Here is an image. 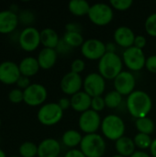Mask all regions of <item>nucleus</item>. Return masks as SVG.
Instances as JSON below:
<instances>
[{
    "label": "nucleus",
    "instance_id": "27",
    "mask_svg": "<svg viewBox=\"0 0 156 157\" xmlns=\"http://www.w3.org/2000/svg\"><path fill=\"white\" fill-rule=\"evenodd\" d=\"M18 154L20 157L38 156V145L33 142L26 141L19 145Z\"/></svg>",
    "mask_w": 156,
    "mask_h": 157
},
{
    "label": "nucleus",
    "instance_id": "50",
    "mask_svg": "<svg viewBox=\"0 0 156 157\" xmlns=\"http://www.w3.org/2000/svg\"><path fill=\"white\" fill-rule=\"evenodd\" d=\"M1 125H2V121H1V118H0V128H1Z\"/></svg>",
    "mask_w": 156,
    "mask_h": 157
},
{
    "label": "nucleus",
    "instance_id": "48",
    "mask_svg": "<svg viewBox=\"0 0 156 157\" xmlns=\"http://www.w3.org/2000/svg\"><path fill=\"white\" fill-rule=\"evenodd\" d=\"M112 157H124V156H122V155H114V156H112Z\"/></svg>",
    "mask_w": 156,
    "mask_h": 157
},
{
    "label": "nucleus",
    "instance_id": "22",
    "mask_svg": "<svg viewBox=\"0 0 156 157\" xmlns=\"http://www.w3.org/2000/svg\"><path fill=\"white\" fill-rule=\"evenodd\" d=\"M115 147L118 154L124 157H131L136 152V146L133 142V139L126 136H123L120 138L118 141H116Z\"/></svg>",
    "mask_w": 156,
    "mask_h": 157
},
{
    "label": "nucleus",
    "instance_id": "36",
    "mask_svg": "<svg viewBox=\"0 0 156 157\" xmlns=\"http://www.w3.org/2000/svg\"><path fill=\"white\" fill-rule=\"evenodd\" d=\"M85 62L82 59H75L74 61H73L71 64V72L80 75V73H82L85 70Z\"/></svg>",
    "mask_w": 156,
    "mask_h": 157
},
{
    "label": "nucleus",
    "instance_id": "16",
    "mask_svg": "<svg viewBox=\"0 0 156 157\" xmlns=\"http://www.w3.org/2000/svg\"><path fill=\"white\" fill-rule=\"evenodd\" d=\"M19 24L18 16L10 9L0 10V33L12 34Z\"/></svg>",
    "mask_w": 156,
    "mask_h": 157
},
{
    "label": "nucleus",
    "instance_id": "40",
    "mask_svg": "<svg viewBox=\"0 0 156 157\" xmlns=\"http://www.w3.org/2000/svg\"><path fill=\"white\" fill-rule=\"evenodd\" d=\"M146 42H147V40H146V38H145L144 36H143V35H138V36L135 37L133 46L136 47V48H138V49L143 50V49L145 47Z\"/></svg>",
    "mask_w": 156,
    "mask_h": 157
},
{
    "label": "nucleus",
    "instance_id": "29",
    "mask_svg": "<svg viewBox=\"0 0 156 157\" xmlns=\"http://www.w3.org/2000/svg\"><path fill=\"white\" fill-rule=\"evenodd\" d=\"M104 99H105L106 107L109 109H117L122 102V96L119 92L114 90L108 93L105 96Z\"/></svg>",
    "mask_w": 156,
    "mask_h": 157
},
{
    "label": "nucleus",
    "instance_id": "32",
    "mask_svg": "<svg viewBox=\"0 0 156 157\" xmlns=\"http://www.w3.org/2000/svg\"><path fill=\"white\" fill-rule=\"evenodd\" d=\"M8 100L13 104H19L21 102H24V92L22 89H19L17 87L12 88L9 90L7 94Z\"/></svg>",
    "mask_w": 156,
    "mask_h": 157
},
{
    "label": "nucleus",
    "instance_id": "12",
    "mask_svg": "<svg viewBox=\"0 0 156 157\" xmlns=\"http://www.w3.org/2000/svg\"><path fill=\"white\" fill-rule=\"evenodd\" d=\"M81 52L83 56L88 60H100L107 52L106 44H104L99 40L89 39L86 40L81 46Z\"/></svg>",
    "mask_w": 156,
    "mask_h": 157
},
{
    "label": "nucleus",
    "instance_id": "44",
    "mask_svg": "<svg viewBox=\"0 0 156 157\" xmlns=\"http://www.w3.org/2000/svg\"><path fill=\"white\" fill-rule=\"evenodd\" d=\"M107 52H116V46L113 42H108L106 44Z\"/></svg>",
    "mask_w": 156,
    "mask_h": 157
},
{
    "label": "nucleus",
    "instance_id": "34",
    "mask_svg": "<svg viewBox=\"0 0 156 157\" xmlns=\"http://www.w3.org/2000/svg\"><path fill=\"white\" fill-rule=\"evenodd\" d=\"M109 4L119 11H125L132 6L133 2L131 0H110Z\"/></svg>",
    "mask_w": 156,
    "mask_h": 157
},
{
    "label": "nucleus",
    "instance_id": "38",
    "mask_svg": "<svg viewBox=\"0 0 156 157\" xmlns=\"http://www.w3.org/2000/svg\"><path fill=\"white\" fill-rule=\"evenodd\" d=\"M145 67L149 72L156 74V55H152L146 59Z\"/></svg>",
    "mask_w": 156,
    "mask_h": 157
},
{
    "label": "nucleus",
    "instance_id": "31",
    "mask_svg": "<svg viewBox=\"0 0 156 157\" xmlns=\"http://www.w3.org/2000/svg\"><path fill=\"white\" fill-rule=\"evenodd\" d=\"M19 23L25 25L26 27H30V24H32L35 20V15L32 11L29 9L20 10L17 13Z\"/></svg>",
    "mask_w": 156,
    "mask_h": 157
},
{
    "label": "nucleus",
    "instance_id": "15",
    "mask_svg": "<svg viewBox=\"0 0 156 157\" xmlns=\"http://www.w3.org/2000/svg\"><path fill=\"white\" fill-rule=\"evenodd\" d=\"M136 85L135 77L131 72L122 71L114 79V87L121 96H129L134 91Z\"/></svg>",
    "mask_w": 156,
    "mask_h": 157
},
{
    "label": "nucleus",
    "instance_id": "39",
    "mask_svg": "<svg viewBox=\"0 0 156 157\" xmlns=\"http://www.w3.org/2000/svg\"><path fill=\"white\" fill-rule=\"evenodd\" d=\"M30 80H29V77H27V76H24V75H21L18 80L17 81L16 83V86L17 88L19 89H22V90H25L27 87H29L30 86Z\"/></svg>",
    "mask_w": 156,
    "mask_h": 157
},
{
    "label": "nucleus",
    "instance_id": "20",
    "mask_svg": "<svg viewBox=\"0 0 156 157\" xmlns=\"http://www.w3.org/2000/svg\"><path fill=\"white\" fill-rule=\"evenodd\" d=\"M57 57H58V53L55 49L43 48L39 52L37 60L41 69L49 70L52 68L56 63Z\"/></svg>",
    "mask_w": 156,
    "mask_h": 157
},
{
    "label": "nucleus",
    "instance_id": "52",
    "mask_svg": "<svg viewBox=\"0 0 156 157\" xmlns=\"http://www.w3.org/2000/svg\"><path fill=\"white\" fill-rule=\"evenodd\" d=\"M155 49H156V44H155Z\"/></svg>",
    "mask_w": 156,
    "mask_h": 157
},
{
    "label": "nucleus",
    "instance_id": "24",
    "mask_svg": "<svg viewBox=\"0 0 156 157\" xmlns=\"http://www.w3.org/2000/svg\"><path fill=\"white\" fill-rule=\"evenodd\" d=\"M90 7L91 6L86 0H72L68 4L69 11L76 17L88 15Z\"/></svg>",
    "mask_w": 156,
    "mask_h": 157
},
{
    "label": "nucleus",
    "instance_id": "28",
    "mask_svg": "<svg viewBox=\"0 0 156 157\" xmlns=\"http://www.w3.org/2000/svg\"><path fill=\"white\" fill-rule=\"evenodd\" d=\"M63 39L72 48L80 47L85 42L82 34L81 33H78V32H68V31H66L64 33Z\"/></svg>",
    "mask_w": 156,
    "mask_h": 157
},
{
    "label": "nucleus",
    "instance_id": "9",
    "mask_svg": "<svg viewBox=\"0 0 156 157\" xmlns=\"http://www.w3.org/2000/svg\"><path fill=\"white\" fill-rule=\"evenodd\" d=\"M124 64L131 71L138 72L145 67L146 58L143 50L134 46L125 49L122 55Z\"/></svg>",
    "mask_w": 156,
    "mask_h": 157
},
{
    "label": "nucleus",
    "instance_id": "6",
    "mask_svg": "<svg viewBox=\"0 0 156 157\" xmlns=\"http://www.w3.org/2000/svg\"><path fill=\"white\" fill-rule=\"evenodd\" d=\"M88 17L91 22L97 26H106L113 19L112 7L104 3H97L91 6Z\"/></svg>",
    "mask_w": 156,
    "mask_h": 157
},
{
    "label": "nucleus",
    "instance_id": "35",
    "mask_svg": "<svg viewBox=\"0 0 156 157\" xmlns=\"http://www.w3.org/2000/svg\"><path fill=\"white\" fill-rule=\"evenodd\" d=\"M106 107L105 99L102 97H96L92 98V102H91V109L97 112L102 111Z\"/></svg>",
    "mask_w": 156,
    "mask_h": 157
},
{
    "label": "nucleus",
    "instance_id": "23",
    "mask_svg": "<svg viewBox=\"0 0 156 157\" xmlns=\"http://www.w3.org/2000/svg\"><path fill=\"white\" fill-rule=\"evenodd\" d=\"M60 40L58 33L51 28H45L40 31V44L43 48L56 49Z\"/></svg>",
    "mask_w": 156,
    "mask_h": 157
},
{
    "label": "nucleus",
    "instance_id": "25",
    "mask_svg": "<svg viewBox=\"0 0 156 157\" xmlns=\"http://www.w3.org/2000/svg\"><path fill=\"white\" fill-rule=\"evenodd\" d=\"M82 139H83V137H82L81 133L74 130L66 131L63 134V137H62L63 144L69 148H73V147H75L78 144H80L82 142Z\"/></svg>",
    "mask_w": 156,
    "mask_h": 157
},
{
    "label": "nucleus",
    "instance_id": "2",
    "mask_svg": "<svg viewBox=\"0 0 156 157\" xmlns=\"http://www.w3.org/2000/svg\"><path fill=\"white\" fill-rule=\"evenodd\" d=\"M123 63L116 52H106L99 60L98 72L107 80H114L122 72Z\"/></svg>",
    "mask_w": 156,
    "mask_h": 157
},
{
    "label": "nucleus",
    "instance_id": "37",
    "mask_svg": "<svg viewBox=\"0 0 156 157\" xmlns=\"http://www.w3.org/2000/svg\"><path fill=\"white\" fill-rule=\"evenodd\" d=\"M73 48L71 47V46H69L64 40H63V39L62 38L61 40H60V41H59V43H58V45H57V47H56V52H57V53H60V54H66V53H68L69 52H71V50H72Z\"/></svg>",
    "mask_w": 156,
    "mask_h": 157
},
{
    "label": "nucleus",
    "instance_id": "14",
    "mask_svg": "<svg viewBox=\"0 0 156 157\" xmlns=\"http://www.w3.org/2000/svg\"><path fill=\"white\" fill-rule=\"evenodd\" d=\"M84 80L79 74L74 72H69L63 75L60 82L61 90L68 96H74V94L80 92L83 86Z\"/></svg>",
    "mask_w": 156,
    "mask_h": 157
},
{
    "label": "nucleus",
    "instance_id": "18",
    "mask_svg": "<svg viewBox=\"0 0 156 157\" xmlns=\"http://www.w3.org/2000/svg\"><path fill=\"white\" fill-rule=\"evenodd\" d=\"M135 37L136 36L134 32L132 31V29L126 26L119 27L114 32L115 42L119 46L125 48V49H128L133 46Z\"/></svg>",
    "mask_w": 156,
    "mask_h": 157
},
{
    "label": "nucleus",
    "instance_id": "1",
    "mask_svg": "<svg viewBox=\"0 0 156 157\" xmlns=\"http://www.w3.org/2000/svg\"><path fill=\"white\" fill-rule=\"evenodd\" d=\"M126 107L132 117L141 119L147 117L150 113L153 107V102L152 98L146 92L135 90L128 96Z\"/></svg>",
    "mask_w": 156,
    "mask_h": 157
},
{
    "label": "nucleus",
    "instance_id": "8",
    "mask_svg": "<svg viewBox=\"0 0 156 157\" xmlns=\"http://www.w3.org/2000/svg\"><path fill=\"white\" fill-rule=\"evenodd\" d=\"M24 92V103L30 107L42 106L47 99L48 92L46 87L39 83H31Z\"/></svg>",
    "mask_w": 156,
    "mask_h": 157
},
{
    "label": "nucleus",
    "instance_id": "3",
    "mask_svg": "<svg viewBox=\"0 0 156 157\" xmlns=\"http://www.w3.org/2000/svg\"><path fill=\"white\" fill-rule=\"evenodd\" d=\"M80 150L86 157H102L106 151L104 138L97 134H86L80 144Z\"/></svg>",
    "mask_w": 156,
    "mask_h": 157
},
{
    "label": "nucleus",
    "instance_id": "13",
    "mask_svg": "<svg viewBox=\"0 0 156 157\" xmlns=\"http://www.w3.org/2000/svg\"><path fill=\"white\" fill-rule=\"evenodd\" d=\"M21 76L18 63L6 60L0 63V82L5 85H16Z\"/></svg>",
    "mask_w": 156,
    "mask_h": 157
},
{
    "label": "nucleus",
    "instance_id": "7",
    "mask_svg": "<svg viewBox=\"0 0 156 157\" xmlns=\"http://www.w3.org/2000/svg\"><path fill=\"white\" fill-rule=\"evenodd\" d=\"M17 42L25 52H33L40 44V31L35 27H25L18 34Z\"/></svg>",
    "mask_w": 156,
    "mask_h": 157
},
{
    "label": "nucleus",
    "instance_id": "30",
    "mask_svg": "<svg viewBox=\"0 0 156 157\" xmlns=\"http://www.w3.org/2000/svg\"><path fill=\"white\" fill-rule=\"evenodd\" d=\"M133 142H134L136 147H138L142 150H145V149H148L151 147L153 140L150 137V135L139 132L135 135Z\"/></svg>",
    "mask_w": 156,
    "mask_h": 157
},
{
    "label": "nucleus",
    "instance_id": "33",
    "mask_svg": "<svg viewBox=\"0 0 156 157\" xmlns=\"http://www.w3.org/2000/svg\"><path fill=\"white\" fill-rule=\"evenodd\" d=\"M145 30L151 37H156V13L151 14L144 24Z\"/></svg>",
    "mask_w": 156,
    "mask_h": 157
},
{
    "label": "nucleus",
    "instance_id": "10",
    "mask_svg": "<svg viewBox=\"0 0 156 157\" xmlns=\"http://www.w3.org/2000/svg\"><path fill=\"white\" fill-rule=\"evenodd\" d=\"M101 123L100 115L93 109H88L81 113L78 121L80 130L86 134L96 133L99 127H101Z\"/></svg>",
    "mask_w": 156,
    "mask_h": 157
},
{
    "label": "nucleus",
    "instance_id": "45",
    "mask_svg": "<svg viewBox=\"0 0 156 157\" xmlns=\"http://www.w3.org/2000/svg\"><path fill=\"white\" fill-rule=\"evenodd\" d=\"M150 152H151V155L153 157H156V139L153 141L152 143V145L150 147Z\"/></svg>",
    "mask_w": 156,
    "mask_h": 157
},
{
    "label": "nucleus",
    "instance_id": "46",
    "mask_svg": "<svg viewBox=\"0 0 156 157\" xmlns=\"http://www.w3.org/2000/svg\"><path fill=\"white\" fill-rule=\"evenodd\" d=\"M131 157H151L148 154H146L145 152H142V151H137L135 152Z\"/></svg>",
    "mask_w": 156,
    "mask_h": 157
},
{
    "label": "nucleus",
    "instance_id": "21",
    "mask_svg": "<svg viewBox=\"0 0 156 157\" xmlns=\"http://www.w3.org/2000/svg\"><path fill=\"white\" fill-rule=\"evenodd\" d=\"M18 67L21 75L27 77H31L35 75L40 69L37 58L33 56H26L22 58L18 63Z\"/></svg>",
    "mask_w": 156,
    "mask_h": 157
},
{
    "label": "nucleus",
    "instance_id": "42",
    "mask_svg": "<svg viewBox=\"0 0 156 157\" xmlns=\"http://www.w3.org/2000/svg\"><path fill=\"white\" fill-rule=\"evenodd\" d=\"M63 157H86L81 150H78V149H71L69 150L65 155Z\"/></svg>",
    "mask_w": 156,
    "mask_h": 157
},
{
    "label": "nucleus",
    "instance_id": "43",
    "mask_svg": "<svg viewBox=\"0 0 156 157\" xmlns=\"http://www.w3.org/2000/svg\"><path fill=\"white\" fill-rule=\"evenodd\" d=\"M59 106L61 107V109L63 110H65L67 109H69L71 107V99L67 98H62L59 101H58Z\"/></svg>",
    "mask_w": 156,
    "mask_h": 157
},
{
    "label": "nucleus",
    "instance_id": "47",
    "mask_svg": "<svg viewBox=\"0 0 156 157\" xmlns=\"http://www.w3.org/2000/svg\"><path fill=\"white\" fill-rule=\"evenodd\" d=\"M0 157H7L6 155V152L0 147Z\"/></svg>",
    "mask_w": 156,
    "mask_h": 157
},
{
    "label": "nucleus",
    "instance_id": "53",
    "mask_svg": "<svg viewBox=\"0 0 156 157\" xmlns=\"http://www.w3.org/2000/svg\"><path fill=\"white\" fill-rule=\"evenodd\" d=\"M155 4H156V2H155Z\"/></svg>",
    "mask_w": 156,
    "mask_h": 157
},
{
    "label": "nucleus",
    "instance_id": "26",
    "mask_svg": "<svg viewBox=\"0 0 156 157\" xmlns=\"http://www.w3.org/2000/svg\"><path fill=\"white\" fill-rule=\"evenodd\" d=\"M135 126L138 132L141 133L150 135L154 132V122L148 117L137 119L135 121Z\"/></svg>",
    "mask_w": 156,
    "mask_h": 157
},
{
    "label": "nucleus",
    "instance_id": "5",
    "mask_svg": "<svg viewBox=\"0 0 156 157\" xmlns=\"http://www.w3.org/2000/svg\"><path fill=\"white\" fill-rule=\"evenodd\" d=\"M63 116V110L58 103H44L37 112V118L40 123L44 126H53L57 124Z\"/></svg>",
    "mask_w": 156,
    "mask_h": 157
},
{
    "label": "nucleus",
    "instance_id": "41",
    "mask_svg": "<svg viewBox=\"0 0 156 157\" xmlns=\"http://www.w3.org/2000/svg\"><path fill=\"white\" fill-rule=\"evenodd\" d=\"M65 29H66V31L68 32H78V33H81L82 31V27L76 23H68L66 26H65Z\"/></svg>",
    "mask_w": 156,
    "mask_h": 157
},
{
    "label": "nucleus",
    "instance_id": "17",
    "mask_svg": "<svg viewBox=\"0 0 156 157\" xmlns=\"http://www.w3.org/2000/svg\"><path fill=\"white\" fill-rule=\"evenodd\" d=\"M60 143L53 138H46L38 145V157H59Z\"/></svg>",
    "mask_w": 156,
    "mask_h": 157
},
{
    "label": "nucleus",
    "instance_id": "49",
    "mask_svg": "<svg viewBox=\"0 0 156 157\" xmlns=\"http://www.w3.org/2000/svg\"><path fill=\"white\" fill-rule=\"evenodd\" d=\"M9 157H20L19 155H12V156H9Z\"/></svg>",
    "mask_w": 156,
    "mask_h": 157
},
{
    "label": "nucleus",
    "instance_id": "19",
    "mask_svg": "<svg viewBox=\"0 0 156 157\" xmlns=\"http://www.w3.org/2000/svg\"><path fill=\"white\" fill-rule=\"evenodd\" d=\"M92 98L85 91H80L71 98V107L76 112H85L91 108Z\"/></svg>",
    "mask_w": 156,
    "mask_h": 157
},
{
    "label": "nucleus",
    "instance_id": "11",
    "mask_svg": "<svg viewBox=\"0 0 156 157\" xmlns=\"http://www.w3.org/2000/svg\"><path fill=\"white\" fill-rule=\"evenodd\" d=\"M83 87L85 92L91 98L101 97L106 88V82L104 77L99 73H91L85 78Z\"/></svg>",
    "mask_w": 156,
    "mask_h": 157
},
{
    "label": "nucleus",
    "instance_id": "51",
    "mask_svg": "<svg viewBox=\"0 0 156 157\" xmlns=\"http://www.w3.org/2000/svg\"><path fill=\"white\" fill-rule=\"evenodd\" d=\"M0 143H1V139H0Z\"/></svg>",
    "mask_w": 156,
    "mask_h": 157
},
{
    "label": "nucleus",
    "instance_id": "4",
    "mask_svg": "<svg viewBox=\"0 0 156 157\" xmlns=\"http://www.w3.org/2000/svg\"><path fill=\"white\" fill-rule=\"evenodd\" d=\"M101 130L107 139L116 142L123 137L125 132V123L119 116L110 114L105 117L102 121Z\"/></svg>",
    "mask_w": 156,
    "mask_h": 157
}]
</instances>
